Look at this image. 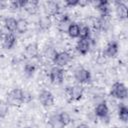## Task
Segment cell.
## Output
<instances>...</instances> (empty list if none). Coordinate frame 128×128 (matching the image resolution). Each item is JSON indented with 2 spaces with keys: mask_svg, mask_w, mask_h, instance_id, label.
<instances>
[{
  "mask_svg": "<svg viewBox=\"0 0 128 128\" xmlns=\"http://www.w3.org/2000/svg\"><path fill=\"white\" fill-rule=\"evenodd\" d=\"M76 50L81 55H86L90 50V40L79 39L76 44Z\"/></svg>",
  "mask_w": 128,
  "mask_h": 128,
  "instance_id": "9",
  "label": "cell"
},
{
  "mask_svg": "<svg viewBox=\"0 0 128 128\" xmlns=\"http://www.w3.org/2000/svg\"><path fill=\"white\" fill-rule=\"evenodd\" d=\"M4 25H5V28L9 31V33H13L16 31L17 19H15L13 17H7L4 20Z\"/></svg>",
  "mask_w": 128,
  "mask_h": 128,
  "instance_id": "17",
  "label": "cell"
},
{
  "mask_svg": "<svg viewBox=\"0 0 128 128\" xmlns=\"http://www.w3.org/2000/svg\"><path fill=\"white\" fill-rule=\"evenodd\" d=\"M49 124L53 127V128H64V126L61 124V122L59 121L58 115H52L49 118Z\"/></svg>",
  "mask_w": 128,
  "mask_h": 128,
  "instance_id": "27",
  "label": "cell"
},
{
  "mask_svg": "<svg viewBox=\"0 0 128 128\" xmlns=\"http://www.w3.org/2000/svg\"><path fill=\"white\" fill-rule=\"evenodd\" d=\"M110 94L111 96H113L116 99L119 100H124L127 98L128 96V91H127V87L124 83L122 82H115L110 90Z\"/></svg>",
  "mask_w": 128,
  "mask_h": 128,
  "instance_id": "1",
  "label": "cell"
},
{
  "mask_svg": "<svg viewBox=\"0 0 128 128\" xmlns=\"http://www.w3.org/2000/svg\"><path fill=\"white\" fill-rule=\"evenodd\" d=\"M39 102L44 107H51L54 104V95L49 90H42L38 96Z\"/></svg>",
  "mask_w": 128,
  "mask_h": 128,
  "instance_id": "6",
  "label": "cell"
},
{
  "mask_svg": "<svg viewBox=\"0 0 128 128\" xmlns=\"http://www.w3.org/2000/svg\"><path fill=\"white\" fill-rule=\"evenodd\" d=\"M76 128H89V126H88L87 124H85V123H81V124H79Z\"/></svg>",
  "mask_w": 128,
  "mask_h": 128,
  "instance_id": "30",
  "label": "cell"
},
{
  "mask_svg": "<svg viewBox=\"0 0 128 128\" xmlns=\"http://www.w3.org/2000/svg\"><path fill=\"white\" fill-rule=\"evenodd\" d=\"M91 36V29L88 25H83L80 26V32H79V39H87L90 40Z\"/></svg>",
  "mask_w": 128,
  "mask_h": 128,
  "instance_id": "20",
  "label": "cell"
},
{
  "mask_svg": "<svg viewBox=\"0 0 128 128\" xmlns=\"http://www.w3.org/2000/svg\"><path fill=\"white\" fill-rule=\"evenodd\" d=\"M94 112H95V115L97 117L102 118V119L106 118L108 116V113H109V109H108V106H107L106 102L105 101H102V102L98 103L97 106L95 107Z\"/></svg>",
  "mask_w": 128,
  "mask_h": 128,
  "instance_id": "8",
  "label": "cell"
},
{
  "mask_svg": "<svg viewBox=\"0 0 128 128\" xmlns=\"http://www.w3.org/2000/svg\"><path fill=\"white\" fill-rule=\"evenodd\" d=\"M79 32H80V25L75 22H72L67 29V33L71 38H78Z\"/></svg>",
  "mask_w": 128,
  "mask_h": 128,
  "instance_id": "15",
  "label": "cell"
},
{
  "mask_svg": "<svg viewBox=\"0 0 128 128\" xmlns=\"http://www.w3.org/2000/svg\"><path fill=\"white\" fill-rule=\"evenodd\" d=\"M28 30V22L26 19H23V18H20V19H17V26H16V31L20 34H23L25 33L26 31Z\"/></svg>",
  "mask_w": 128,
  "mask_h": 128,
  "instance_id": "19",
  "label": "cell"
},
{
  "mask_svg": "<svg viewBox=\"0 0 128 128\" xmlns=\"http://www.w3.org/2000/svg\"><path fill=\"white\" fill-rule=\"evenodd\" d=\"M71 23H72V22H71L70 18L68 17V15H64V16L60 19L59 24H58V27H59V29H60L61 31H66V32H67V29H68V27H69V25H70Z\"/></svg>",
  "mask_w": 128,
  "mask_h": 128,
  "instance_id": "21",
  "label": "cell"
},
{
  "mask_svg": "<svg viewBox=\"0 0 128 128\" xmlns=\"http://www.w3.org/2000/svg\"><path fill=\"white\" fill-rule=\"evenodd\" d=\"M22 8H24L29 13H34L38 8V1H35V0H32V1L24 0V4H23Z\"/></svg>",
  "mask_w": 128,
  "mask_h": 128,
  "instance_id": "18",
  "label": "cell"
},
{
  "mask_svg": "<svg viewBox=\"0 0 128 128\" xmlns=\"http://www.w3.org/2000/svg\"><path fill=\"white\" fill-rule=\"evenodd\" d=\"M9 112V105L6 101L0 100V118H5Z\"/></svg>",
  "mask_w": 128,
  "mask_h": 128,
  "instance_id": "26",
  "label": "cell"
},
{
  "mask_svg": "<svg viewBox=\"0 0 128 128\" xmlns=\"http://www.w3.org/2000/svg\"><path fill=\"white\" fill-rule=\"evenodd\" d=\"M57 115H58L59 121L61 122V124H62L64 127L67 126V125H69V124L71 123V116L69 115L68 112L63 111V112H61V113H59V114H57Z\"/></svg>",
  "mask_w": 128,
  "mask_h": 128,
  "instance_id": "23",
  "label": "cell"
},
{
  "mask_svg": "<svg viewBox=\"0 0 128 128\" xmlns=\"http://www.w3.org/2000/svg\"><path fill=\"white\" fill-rule=\"evenodd\" d=\"M65 77V71L63 68L54 66L51 68L49 72V78L52 83L54 84H62Z\"/></svg>",
  "mask_w": 128,
  "mask_h": 128,
  "instance_id": "5",
  "label": "cell"
},
{
  "mask_svg": "<svg viewBox=\"0 0 128 128\" xmlns=\"http://www.w3.org/2000/svg\"><path fill=\"white\" fill-rule=\"evenodd\" d=\"M67 91H68V95L70 99L73 101H79L82 98L83 93H84V89L80 84H76V85L69 87Z\"/></svg>",
  "mask_w": 128,
  "mask_h": 128,
  "instance_id": "7",
  "label": "cell"
},
{
  "mask_svg": "<svg viewBox=\"0 0 128 128\" xmlns=\"http://www.w3.org/2000/svg\"><path fill=\"white\" fill-rule=\"evenodd\" d=\"M116 14L119 19L127 18V6L123 2H116Z\"/></svg>",
  "mask_w": 128,
  "mask_h": 128,
  "instance_id": "14",
  "label": "cell"
},
{
  "mask_svg": "<svg viewBox=\"0 0 128 128\" xmlns=\"http://www.w3.org/2000/svg\"><path fill=\"white\" fill-rule=\"evenodd\" d=\"M25 55L30 58H36L39 55V49H38V45L36 43H30L25 47Z\"/></svg>",
  "mask_w": 128,
  "mask_h": 128,
  "instance_id": "11",
  "label": "cell"
},
{
  "mask_svg": "<svg viewBox=\"0 0 128 128\" xmlns=\"http://www.w3.org/2000/svg\"><path fill=\"white\" fill-rule=\"evenodd\" d=\"M46 8H47V12L50 15H56L59 11V5L58 3L54 2V1H49L46 3Z\"/></svg>",
  "mask_w": 128,
  "mask_h": 128,
  "instance_id": "22",
  "label": "cell"
},
{
  "mask_svg": "<svg viewBox=\"0 0 128 128\" xmlns=\"http://www.w3.org/2000/svg\"><path fill=\"white\" fill-rule=\"evenodd\" d=\"M71 59H72V56L70 55V53H68L67 51H61V52H56L52 61L55 64V66L63 68L70 63Z\"/></svg>",
  "mask_w": 128,
  "mask_h": 128,
  "instance_id": "3",
  "label": "cell"
},
{
  "mask_svg": "<svg viewBox=\"0 0 128 128\" xmlns=\"http://www.w3.org/2000/svg\"><path fill=\"white\" fill-rule=\"evenodd\" d=\"M118 118L122 122L128 121V107L124 103H120L118 107Z\"/></svg>",
  "mask_w": 128,
  "mask_h": 128,
  "instance_id": "16",
  "label": "cell"
},
{
  "mask_svg": "<svg viewBox=\"0 0 128 128\" xmlns=\"http://www.w3.org/2000/svg\"><path fill=\"white\" fill-rule=\"evenodd\" d=\"M95 7L101 13L102 16H107L109 11V2L106 0H100L95 3Z\"/></svg>",
  "mask_w": 128,
  "mask_h": 128,
  "instance_id": "13",
  "label": "cell"
},
{
  "mask_svg": "<svg viewBox=\"0 0 128 128\" xmlns=\"http://www.w3.org/2000/svg\"><path fill=\"white\" fill-rule=\"evenodd\" d=\"M36 69H37V67H36V65L34 63H30L29 62V63H26L24 65V73L27 76H32L35 73Z\"/></svg>",
  "mask_w": 128,
  "mask_h": 128,
  "instance_id": "25",
  "label": "cell"
},
{
  "mask_svg": "<svg viewBox=\"0 0 128 128\" xmlns=\"http://www.w3.org/2000/svg\"><path fill=\"white\" fill-rule=\"evenodd\" d=\"M17 43L16 37L13 33H7L3 38V46L5 49H12Z\"/></svg>",
  "mask_w": 128,
  "mask_h": 128,
  "instance_id": "12",
  "label": "cell"
},
{
  "mask_svg": "<svg viewBox=\"0 0 128 128\" xmlns=\"http://www.w3.org/2000/svg\"><path fill=\"white\" fill-rule=\"evenodd\" d=\"M74 78L78 84L88 83L91 80V73L84 67H78L74 71Z\"/></svg>",
  "mask_w": 128,
  "mask_h": 128,
  "instance_id": "4",
  "label": "cell"
},
{
  "mask_svg": "<svg viewBox=\"0 0 128 128\" xmlns=\"http://www.w3.org/2000/svg\"><path fill=\"white\" fill-rule=\"evenodd\" d=\"M26 128H31V127H26Z\"/></svg>",
  "mask_w": 128,
  "mask_h": 128,
  "instance_id": "31",
  "label": "cell"
},
{
  "mask_svg": "<svg viewBox=\"0 0 128 128\" xmlns=\"http://www.w3.org/2000/svg\"><path fill=\"white\" fill-rule=\"evenodd\" d=\"M118 51H119V46H118V43L116 41L108 42V44L105 47V54H106V56H108L110 58L115 57L117 55Z\"/></svg>",
  "mask_w": 128,
  "mask_h": 128,
  "instance_id": "10",
  "label": "cell"
},
{
  "mask_svg": "<svg viewBox=\"0 0 128 128\" xmlns=\"http://www.w3.org/2000/svg\"><path fill=\"white\" fill-rule=\"evenodd\" d=\"M39 26L43 30L49 29V27L51 26V20H50L49 16H43V17H41L40 20H39Z\"/></svg>",
  "mask_w": 128,
  "mask_h": 128,
  "instance_id": "24",
  "label": "cell"
},
{
  "mask_svg": "<svg viewBox=\"0 0 128 128\" xmlns=\"http://www.w3.org/2000/svg\"><path fill=\"white\" fill-rule=\"evenodd\" d=\"M32 99V96L29 92L23 90V103H29Z\"/></svg>",
  "mask_w": 128,
  "mask_h": 128,
  "instance_id": "28",
  "label": "cell"
},
{
  "mask_svg": "<svg viewBox=\"0 0 128 128\" xmlns=\"http://www.w3.org/2000/svg\"><path fill=\"white\" fill-rule=\"evenodd\" d=\"M78 3H79V0H67V1H65V5L68 6V7L77 6Z\"/></svg>",
  "mask_w": 128,
  "mask_h": 128,
  "instance_id": "29",
  "label": "cell"
},
{
  "mask_svg": "<svg viewBox=\"0 0 128 128\" xmlns=\"http://www.w3.org/2000/svg\"><path fill=\"white\" fill-rule=\"evenodd\" d=\"M6 102L8 103V105L12 106H19L23 104V90L20 88L12 89L7 95Z\"/></svg>",
  "mask_w": 128,
  "mask_h": 128,
  "instance_id": "2",
  "label": "cell"
}]
</instances>
